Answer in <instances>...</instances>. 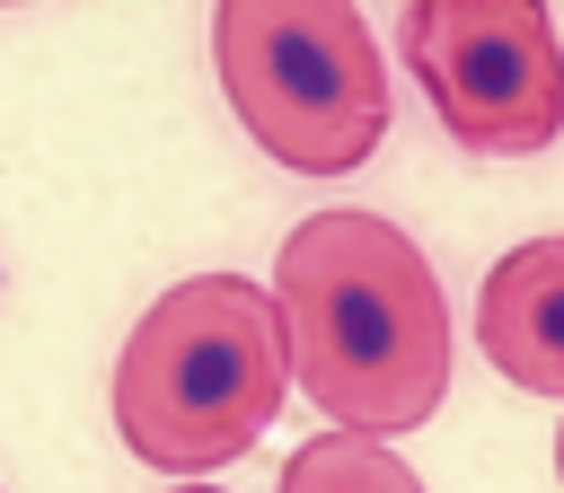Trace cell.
<instances>
[{
    "mask_svg": "<svg viewBox=\"0 0 564 493\" xmlns=\"http://www.w3.org/2000/svg\"><path fill=\"white\" fill-rule=\"evenodd\" d=\"M291 387L352 440H397L449 396V299L423 246L379 211H308L273 264Z\"/></svg>",
    "mask_w": 564,
    "mask_h": 493,
    "instance_id": "obj_1",
    "label": "cell"
},
{
    "mask_svg": "<svg viewBox=\"0 0 564 493\" xmlns=\"http://www.w3.org/2000/svg\"><path fill=\"white\" fill-rule=\"evenodd\" d=\"M282 396V317L247 273H194L159 291L115 361V431L167 484H203V467L256 449Z\"/></svg>",
    "mask_w": 564,
    "mask_h": 493,
    "instance_id": "obj_2",
    "label": "cell"
},
{
    "mask_svg": "<svg viewBox=\"0 0 564 493\" xmlns=\"http://www.w3.org/2000/svg\"><path fill=\"white\" fill-rule=\"evenodd\" d=\"M212 62L247 141L291 176H352L388 132V62L344 0H229Z\"/></svg>",
    "mask_w": 564,
    "mask_h": 493,
    "instance_id": "obj_3",
    "label": "cell"
},
{
    "mask_svg": "<svg viewBox=\"0 0 564 493\" xmlns=\"http://www.w3.org/2000/svg\"><path fill=\"white\" fill-rule=\"evenodd\" d=\"M397 44L458 150L529 158L564 132V44L538 0H414Z\"/></svg>",
    "mask_w": 564,
    "mask_h": 493,
    "instance_id": "obj_4",
    "label": "cell"
},
{
    "mask_svg": "<svg viewBox=\"0 0 564 493\" xmlns=\"http://www.w3.org/2000/svg\"><path fill=\"white\" fill-rule=\"evenodd\" d=\"M476 343L520 396L564 405V238H529L494 255L476 291Z\"/></svg>",
    "mask_w": 564,
    "mask_h": 493,
    "instance_id": "obj_5",
    "label": "cell"
},
{
    "mask_svg": "<svg viewBox=\"0 0 564 493\" xmlns=\"http://www.w3.org/2000/svg\"><path fill=\"white\" fill-rule=\"evenodd\" d=\"M282 493H423V475L388 449V440H352V431H317L282 458Z\"/></svg>",
    "mask_w": 564,
    "mask_h": 493,
    "instance_id": "obj_6",
    "label": "cell"
},
{
    "mask_svg": "<svg viewBox=\"0 0 564 493\" xmlns=\"http://www.w3.org/2000/svg\"><path fill=\"white\" fill-rule=\"evenodd\" d=\"M167 493H220V484H167Z\"/></svg>",
    "mask_w": 564,
    "mask_h": 493,
    "instance_id": "obj_7",
    "label": "cell"
},
{
    "mask_svg": "<svg viewBox=\"0 0 564 493\" xmlns=\"http://www.w3.org/2000/svg\"><path fill=\"white\" fill-rule=\"evenodd\" d=\"M555 475H564V423H555Z\"/></svg>",
    "mask_w": 564,
    "mask_h": 493,
    "instance_id": "obj_8",
    "label": "cell"
}]
</instances>
